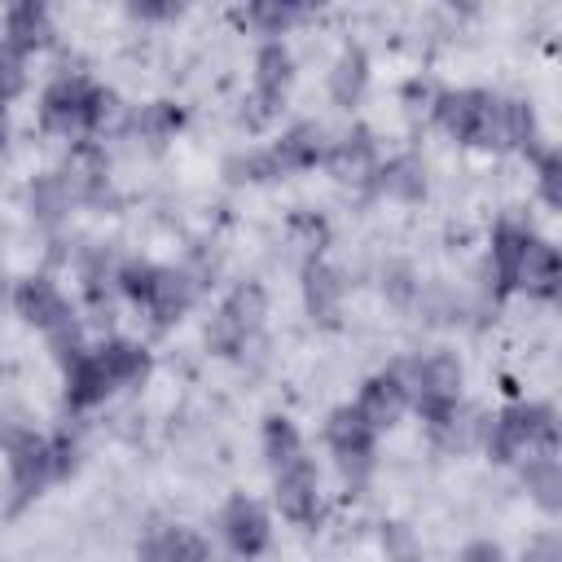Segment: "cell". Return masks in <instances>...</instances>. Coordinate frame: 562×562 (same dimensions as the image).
Listing matches in <instances>:
<instances>
[{
	"mask_svg": "<svg viewBox=\"0 0 562 562\" xmlns=\"http://www.w3.org/2000/svg\"><path fill=\"white\" fill-rule=\"evenodd\" d=\"M487 448L496 461H531L558 452V422L544 404H514L487 426Z\"/></svg>",
	"mask_w": 562,
	"mask_h": 562,
	"instance_id": "1",
	"label": "cell"
},
{
	"mask_svg": "<svg viewBox=\"0 0 562 562\" xmlns=\"http://www.w3.org/2000/svg\"><path fill=\"white\" fill-rule=\"evenodd\" d=\"M92 105H97V88L83 83L79 75H66V79L48 83V92H44V101H40V119H44V127L57 132V136H83V132L97 127Z\"/></svg>",
	"mask_w": 562,
	"mask_h": 562,
	"instance_id": "2",
	"label": "cell"
},
{
	"mask_svg": "<svg viewBox=\"0 0 562 562\" xmlns=\"http://www.w3.org/2000/svg\"><path fill=\"white\" fill-rule=\"evenodd\" d=\"M536 140V114L527 101H505L483 92V110H479V127H474V145L487 149H527Z\"/></svg>",
	"mask_w": 562,
	"mask_h": 562,
	"instance_id": "3",
	"label": "cell"
},
{
	"mask_svg": "<svg viewBox=\"0 0 562 562\" xmlns=\"http://www.w3.org/2000/svg\"><path fill=\"white\" fill-rule=\"evenodd\" d=\"M461 382H465V369L452 351H435L417 364V408L435 422L443 417L457 400H461Z\"/></svg>",
	"mask_w": 562,
	"mask_h": 562,
	"instance_id": "4",
	"label": "cell"
},
{
	"mask_svg": "<svg viewBox=\"0 0 562 562\" xmlns=\"http://www.w3.org/2000/svg\"><path fill=\"white\" fill-rule=\"evenodd\" d=\"M325 439H329V448L338 452V461H342V470L347 474H364L369 470V452H373V426L356 413V408H334L329 413V422H325Z\"/></svg>",
	"mask_w": 562,
	"mask_h": 562,
	"instance_id": "5",
	"label": "cell"
},
{
	"mask_svg": "<svg viewBox=\"0 0 562 562\" xmlns=\"http://www.w3.org/2000/svg\"><path fill=\"white\" fill-rule=\"evenodd\" d=\"M9 474H13V487L18 496H35L53 474V448L48 439H40L35 430H18L9 435Z\"/></svg>",
	"mask_w": 562,
	"mask_h": 562,
	"instance_id": "6",
	"label": "cell"
},
{
	"mask_svg": "<svg viewBox=\"0 0 562 562\" xmlns=\"http://www.w3.org/2000/svg\"><path fill=\"white\" fill-rule=\"evenodd\" d=\"M224 536H228L233 553H241V558H255V553H263V549H268V540H272V527H268V514H263L255 501L237 496V501L224 509Z\"/></svg>",
	"mask_w": 562,
	"mask_h": 562,
	"instance_id": "7",
	"label": "cell"
},
{
	"mask_svg": "<svg viewBox=\"0 0 562 562\" xmlns=\"http://www.w3.org/2000/svg\"><path fill=\"white\" fill-rule=\"evenodd\" d=\"M558 281H562V263H558V250L549 241H536L527 237L522 246V259H518V272H514V285L527 290V294H540V299H553L558 294Z\"/></svg>",
	"mask_w": 562,
	"mask_h": 562,
	"instance_id": "8",
	"label": "cell"
},
{
	"mask_svg": "<svg viewBox=\"0 0 562 562\" xmlns=\"http://www.w3.org/2000/svg\"><path fill=\"white\" fill-rule=\"evenodd\" d=\"M193 290H198V281H193L184 268H158L145 307H149V316H154L158 325H171V321H180V316L189 312Z\"/></svg>",
	"mask_w": 562,
	"mask_h": 562,
	"instance_id": "9",
	"label": "cell"
},
{
	"mask_svg": "<svg viewBox=\"0 0 562 562\" xmlns=\"http://www.w3.org/2000/svg\"><path fill=\"white\" fill-rule=\"evenodd\" d=\"M277 505L294 522L316 518V470H312L307 457L294 461V465H285V470H277Z\"/></svg>",
	"mask_w": 562,
	"mask_h": 562,
	"instance_id": "10",
	"label": "cell"
},
{
	"mask_svg": "<svg viewBox=\"0 0 562 562\" xmlns=\"http://www.w3.org/2000/svg\"><path fill=\"white\" fill-rule=\"evenodd\" d=\"M140 562H211V544L189 527H158L145 536Z\"/></svg>",
	"mask_w": 562,
	"mask_h": 562,
	"instance_id": "11",
	"label": "cell"
},
{
	"mask_svg": "<svg viewBox=\"0 0 562 562\" xmlns=\"http://www.w3.org/2000/svg\"><path fill=\"white\" fill-rule=\"evenodd\" d=\"M13 303H18V316L26 325H40V329H53V325H61L70 316L66 312V299L57 294V285L48 277H26L18 285V294H13Z\"/></svg>",
	"mask_w": 562,
	"mask_h": 562,
	"instance_id": "12",
	"label": "cell"
},
{
	"mask_svg": "<svg viewBox=\"0 0 562 562\" xmlns=\"http://www.w3.org/2000/svg\"><path fill=\"white\" fill-rule=\"evenodd\" d=\"M325 158V136H321V127L316 123H299V127H290L285 136H281V145L277 149H268V162H272V171L277 176H285V171H303V167H316Z\"/></svg>",
	"mask_w": 562,
	"mask_h": 562,
	"instance_id": "13",
	"label": "cell"
},
{
	"mask_svg": "<svg viewBox=\"0 0 562 562\" xmlns=\"http://www.w3.org/2000/svg\"><path fill=\"white\" fill-rule=\"evenodd\" d=\"M404 404H408L404 382H400L395 373H378V378H369V382L360 386V404H356V413H360L369 426H391V422H400Z\"/></svg>",
	"mask_w": 562,
	"mask_h": 562,
	"instance_id": "14",
	"label": "cell"
},
{
	"mask_svg": "<svg viewBox=\"0 0 562 562\" xmlns=\"http://www.w3.org/2000/svg\"><path fill=\"white\" fill-rule=\"evenodd\" d=\"M325 167H329V176L342 180V184H364V180H373L378 162H373L369 132H351V136H342V140L325 154Z\"/></svg>",
	"mask_w": 562,
	"mask_h": 562,
	"instance_id": "15",
	"label": "cell"
},
{
	"mask_svg": "<svg viewBox=\"0 0 562 562\" xmlns=\"http://www.w3.org/2000/svg\"><path fill=\"white\" fill-rule=\"evenodd\" d=\"M53 40V18L44 4L35 0H22L4 13V44H13L18 53H31V48H44Z\"/></svg>",
	"mask_w": 562,
	"mask_h": 562,
	"instance_id": "16",
	"label": "cell"
},
{
	"mask_svg": "<svg viewBox=\"0 0 562 562\" xmlns=\"http://www.w3.org/2000/svg\"><path fill=\"white\" fill-rule=\"evenodd\" d=\"M303 303H307L312 321L329 325V321L338 316V307H342V277H338L329 263L312 259V263L303 268Z\"/></svg>",
	"mask_w": 562,
	"mask_h": 562,
	"instance_id": "17",
	"label": "cell"
},
{
	"mask_svg": "<svg viewBox=\"0 0 562 562\" xmlns=\"http://www.w3.org/2000/svg\"><path fill=\"white\" fill-rule=\"evenodd\" d=\"M92 356H97V364H101V373H105V382H110V386H127V382H140V378H145V369H149V356H145V347H136V342H123V338H110V342H101Z\"/></svg>",
	"mask_w": 562,
	"mask_h": 562,
	"instance_id": "18",
	"label": "cell"
},
{
	"mask_svg": "<svg viewBox=\"0 0 562 562\" xmlns=\"http://www.w3.org/2000/svg\"><path fill=\"white\" fill-rule=\"evenodd\" d=\"M61 180L75 198H92L105 189V154L97 145H75L66 167H61Z\"/></svg>",
	"mask_w": 562,
	"mask_h": 562,
	"instance_id": "19",
	"label": "cell"
},
{
	"mask_svg": "<svg viewBox=\"0 0 562 562\" xmlns=\"http://www.w3.org/2000/svg\"><path fill=\"white\" fill-rule=\"evenodd\" d=\"M479 110H483V92H439L435 101V114L443 123L448 136L457 140H474V127H479Z\"/></svg>",
	"mask_w": 562,
	"mask_h": 562,
	"instance_id": "20",
	"label": "cell"
},
{
	"mask_svg": "<svg viewBox=\"0 0 562 562\" xmlns=\"http://www.w3.org/2000/svg\"><path fill=\"white\" fill-rule=\"evenodd\" d=\"M430 426H435V435L443 439V448L465 452V448H474V443L487 439V426H492V422H483L479 408H457V404H452V408H448L443 417H435Z\"/></svg>",
	"mask_w": 562,
	"mask_h": 562,
	"instance_id": "21",
	"label": "cell"
},
{
	"mask_svg": "<svg viewBox=\"0 0 562 562\" xmlns=\"http://www.w3.org/2000/svg\"><path fill=\"white\" fill-rule=\"evenodd\" d=\"M373 184H378V193H386V198L417 202V198L426 193V171H422L417 158H391L386 167L373 171Z\"/></svg>",
	"mask_w": 562,
	"mask_h": 562,
	"instance_id": "22",
	"label": "cell"
},
{
	"mask_svg": "<svg viewBox=\"0 0 562 562\" xmlns=\"http://www.w3.org/2000/svg\"><path fill=\"white\" fill-rule=\"evenodd\" d=\"M105 391H110V382H105V373H101V364H97L92 351L79 356V360L66 369V404H70V408H92V404L105 400Z\"/></svg>",
	"mask_w": 562,
	"mask_h": 562,
	"instance_id": "23",
	"label": "cell"
},
{
	"mask_svg": "<svg viewBox=\"0 0 562 562\" xmlns=\"http://www.w3.org/2000/svg\"><path fill=\"white\" fill-rule=\"evenodd\" d=\"M364 79H369V57H364V48L351 44L338 53V61L329 70V97L338 105H356V97L364 92Z\"/></svg>",
	"mask_w": 562,
	"mask_h": 562,
	"instance_id": "24",
	"label": "cell"
},
{
	"mask_svg": "<svg viewBox=\"0 0 562 562\" xmlns=\"http://www.w3.org/2000/svg\"><path fill=\"white\" fill-rule=\"evenodd\" d=\"M290 53H285V44H263L259 48V57H255V92L259 97H268V101H281L285 97V88H290Z\"/></svg>",
	"mask_w": 562,
	"mask_h": 562,
	"instance_id": "25",
	"label": "cell"
},
{
	"mask_svg": "<svg viewBox=\"0 0 562 562\" xmlns=\"http://www.w3.org/2000/svg\"><path fill=\"white\" fill-rule=\"evenodd\" d=\"M522 246H527V233L518 224H501L492 233V277H496V290H514V272H518Z\"/></svg>",
	"mask_w": 562,
	"mask_h": 562,
	"instance_id": "26",
	"label": "cell"
},
{
	"mask_svg": "<svg viewBox=\"0 0 562 562\" xmlns=\"http://www.w3.org/2000/svg\"><path fill=\"white\" fill-rule=\"evenodd\" d=\"M70 202H75V193L66 189L61 171L35 176V184H31V211H35V220H44V224H57V220L70 211Z\"/></svg>",
	"mask_w": 562,
	"mask_h": 562,
	"instance_id": "27",
	"label": "cell"
},
{
	"mask_svg": "<svg viewBox=\"0 0 562 562\" xmlns=\"http://www.w3.org/2000/svg\"><path fill=\"white\" fill-rule=\"evenodd\" d=\"M263 457H268L272 470H285V465L303 461V439H299L294 422H285V417L263 422Z\"/></svg>",
	"mask_w": 562,
	"mask_h": 562,
	"instance_id": "28",
	"label": "cell"
},
{
	"mask_svg": "<svg viewBox=\"0 0 562 562\" xmlns=\"http://www.w3.org/2000/svg\"><path fill=\"white\" fill-rule=\"evenodd\" d=\"M522 479H527V492L553 514V509H562V465H558V457H531L527 465H522Z\"/></svg>",
	"mask_w": 562,
	"mask_h": 562,
	"instance_id": "29",
	"label": "cell"
},
{
	"mask_svg": "<svg viewBox=\"0 0 562 562\" xmlns=\"http://www.w3.org/2000/svg\"><path fill=\"white\" fill-rule=\"evenodd\" d=\"M220 316H228V321L250 338V334L263 325V316H268V294H263L259 285H250V281H246V285H237V290L228 294V303H224V312H220Z\"/></svg>",
	"mask_w": 562,
	"mask_h": 562,
	"instance_id": "30",
	"label": "cell"
},
{
	"mask_svg": "<svg viewBox=\"0 0 562 562\" xmlns=\"http://www.w3.org/2000/svg\"><path fill=\"white\" fill-rule=\"evenodd\" d=\"M176 127H180V110L171 101H149L132 114V132L149 145H162L167 136H176Z\"/></svg>",
	"mask_w": 562,
	"mask_h": 562,
	"instance_id": "31",
	"label": "cell"
},
{
	"mask_svg": "<svg viewBox=\"0 0 562 562\" xmlns=\"http://www.w3.org/2000/svg\"><path fill=\"white\" fill-rule=\"evenodd\" d=\"M303 18V9L299 4H281V0H255L250 9H246V22L255 26V31H263V35H281L285 26H294Z\"/></svg>",
	"mask_w": 562,
	"mask_h": 562,
	"instance_id": "32",
	"label": "cell"
},
{
	"mask_svg": "<svg viewBox=\"0 0 562 562\" xmlns=\"http://www.w3.org/2000/svg\"><path fill=\"white\" fill-rule=\"evenodd\" d=\"M26 88V53H18L13 44L0 40V101L18 97Z\"/></svg>",
	"mask_w": 562,
	"mask_h": 562,
	"instance_id": "33",
	"label": "cell"
},
{
	"mask_svg": "<svg viewBox=\"0 0 562 562\" xmlns=\"http://www.w3.org/2000/svg\"><path fill=\"white\" fill-rule=\"evenodd\" d=\"M48 342H53V351H57V360H61L66 369H70L79 356H88V351H83V334H79V325H75L70 316L48 329Z\"/></svg>",
	"mask_w": 562,
	"mask_h": 562,
	"instance_id": "34",
	"label": "cell"
},
{
	"mask_svg": "<svg viewBox=\"0 0 562 562\" xmlns=\"http://www.w3.org/2000/svg\"><path fill=\"white\" fill-rule=\"evenodd\" d=\"M382 549H386V562H417V536L404 522L382 527Z\"/></svg>",
	"mask_w": 562,
	"mask_h": 562,
	"instance_id": "35",
	"label": "cell"
},
{
	"mask_svg": "<svg viewBox=\"0 0 562 562\" xmlns=\"http://www.w3.org/2000/svg\"><path fill=\"white\" fill-rule=\"evenodd\" d=\"M154 263H127L123 272H119V285H123V294L127 299H136V303H145L149 299V290H154Z\"/></svg>",
	"mask_w": 562,
	"mask_h": 562,
	"instance_id": "36",
	"label": "cell"
},
{
	"mask_svg": "<svg viewBox=\"0 0 562 562\" xmlns=\"http://www.w3.org/2000/svg\"><path fill=\"white\" fill-rule=\"evenodd\" d=\"M540 193H544L549 206H562V162H558V154L540 158Z\"/></svg>",
	"mask_w": 562,
	"mask_h": 562,
	"instance_id": "37",
	"label": "cell"
},
{
	"mask_svg": "<svg viewBox=\"0 0 562 562\" xmlns=\"http://www.w3.org/2000/svg\"><path fill=\"white\" fill-rule=\"evenodd\" d=\"M522 562H562V540L558 536H536L522 549Z\"/></svg>",
	"mask_w": 562,
	"mask_h": 562,
	"instance_id": "38",
	"label": "cell"
},
{
	"mask_svg": "<svg viewBox=\"0 0 562 562\" xmlns=\"http://www.w3.org/2000/svg\"><path fill=\"white\" fill-rule=\"evenodd\" d=\"M404 101H408L413 110H435L439 92H435V83H430V79H408V83H404Z\"/></svg>",
	"mask_w": 562,
	"mask_h": 562,
	"instance_id": "39",
	"label": "cell"
},
{
	"mask_svg": "<svg viewBox=\"0 0 562 562\" xmlns=\"http://www.w3.org/2000/svg\"><path fill=\"white\" fill-rule=\"evenodd\" d=\"M382 285H386V294H391L395 303H408V299L417 294V285H413V272H408V268H391V272L382 277Z\"/></svg>",
	"mask_w": 562,
	"mask_h": 562,
	"instance_id": "40",
	"label": "cell"
},
{
	"mask_svg": "<svg viewBox=\"0 0 562 562\" xmlns=\"http://www.w3.org/2000/svg\"><path fill=\"white\" fill-rule=\"evenodd\" d=\"M127 13H132V18H149V22H158V18H176L180 4H171V0H136V4H127Z\"/></svg>",
	"mask_w": 562,
	"mask_h": 562,
	"instance_id": "41",
	"label": "cell"
},
{
	"mask_svg": "<svg viewBox=\"0 0 562 562\" xmlns=\"http://www.w3.org/2000/svg\"><path fill=\"white\" fill-rule=\"evenodd\" d=\"M48 448H53V474H70V470H75V452H79L75 439L61 435V439H53Z\"/></svg>",
	"mask_w": 562,
	"mask_h": 562,
	"instance_id": "42",
	"label": "cell"
},
{
	"mask_svg": "<svg viewBox=\"0 0 562 562\" xmlns=\"http://www.w3.org/2000/svg\"><path fill=\"white\" fill-rule=\"evenodd\" d=\"M457 562H505V553L492 544V540H474V544H465L461 549V558Z\"/></svg>",
	"mask_w": 562,
	"mask_h": 562,
	"instance_id": "43",
	"label": "cell"
},
{
	"mask_svg": "<svg viewBox=\"0 0 562 562\" xmlns=\"http://www.w3.org/2000/svg\"><path fill=\"white\" fill-rule=\"evenodd\" d=\"M4 136H9V114H4V101H0V145H4Z\"/></svg>",
	"mask_w": 562,
	"mask_h": 562,
	"instance_id": "44",
	"label": "cell"
},
{
	"mask_svg": "<svg viewBox=\"0 0 562 562\" xmlns=\"http://www.w3.org/2000/svg\"><path fill=\"white\" fill-rule=\"evenodd\" d=\"M4 294H9V290H4V272H0V307H4Z\"/></svg>",
	"mask_w": 562,
	"mask_h": 562,
	"instance_id": "45",
	"label": "cell"
}]
</instances>
